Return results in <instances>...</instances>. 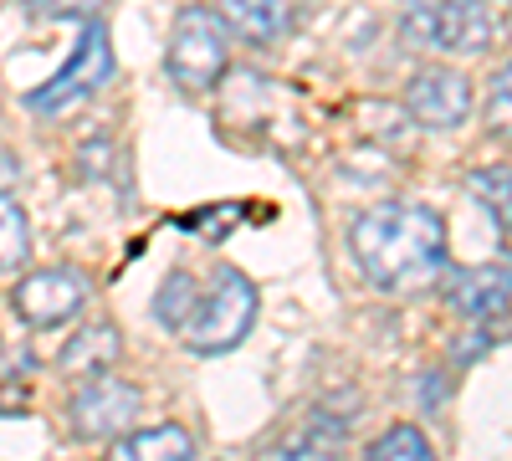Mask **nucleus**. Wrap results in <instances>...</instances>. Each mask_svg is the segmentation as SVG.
I'll use <instances>...</instances> for the list:
<instances>
[{"instance_id": "f257e3e1", "label": "nucleus", "mask_w": 512, "mask_h": 461, "mask_svg": "<svg viewBox=\"0 0 512 461\" xmlns=\"http://www.w3.org/2000/svg\"><path fill=\"white\" fill-rule=\"evenodd\" d=\"M349 251L379 292H410L446 267V221L431 205L384 200V205H369L364 216H354Z\"/></svg>"}, {"instance_id": "f03ea898", "label": "nucleus", "mask_w": 512, "mask_h": 461, "mask_svg": "<svg viewBox=\"0 0 512 461\" xmlns=\"http://www.w3.org/2000/svg\"><path fill=\"white\" fill-rule=\"evenodd\" d=\"M256 282L241 267H221L210 277V287L200 292V303L190 313V323L180 328L185 344L195 354H231L246 333L256 328Z\"/></svg>"}, {"instance_id": "7ed1b4c3", "label": "nucleus", "mask_w": 512, "mask_h": 461, "mask_svg": "<svg viewBox=\"0 0 512 461\" xmlns=\"http://www.w3.org/2000/svg\"><path fill=\"white\" fill-rule=\"evenodd\" d=\"M164 67L180 82L185 93H210L231 67V31L221 26L216 11L205 6H185L169 26V47H164Z\"/></svg>"}, {"instance_id": "20e7f679", "label": "nucleus", "mask_w": 512, "mask_h": 461, "mask_svg": "<svg viewBox=\"0 0 512 461\" xmlns=\"http://www.w3.org/2000/svg\"><path fill=\"white\" fill-rule=\"evenodd\" d=\"M108 77H113V41H108V26L88 21V26H82V36H77V47H72V57L62 62V72L26 93V108H31V113H62V108H72V103H82V98H93Z\"/></svg>"}, {"instance_id": "39448f33", "label": "nucleus", "mask_w": 512, "mask_h": 461, "mask_svg": "<svg viewBox=\"0 0 512 461\" xmlns=\"http://www.w3.org/2000/svg\"><path fill=\"white\" fill-rule=\"evenodd\" d=\"M11 303L21 313V323L31 328H57L67 318L82 313V303H88V277H82L77 267H41L31 277L16 282Z\"/></svg>"}, {"instance_id": "423d86ee", "label": "nucleus", "mask_w": 512, "mask_h": 461, "mask_svg": "<svg viewBox=\"0 0 512 461\" xmlns=\"http://www.w3.org/2000/svg\"><path fill=\"white\" fill-rule=\"evenodd\" d=\"M139 405H144L139 385H123L113 374H103V380H88L72 395L67 421L77 436H123V426H134Z\"/></svg>"}, {"instance_id": "0eeeda50", "label": "nucleus", "mask_w": 512, "mask_h": 461, "mask_svg": "<svg viewBox=\"0 0 512 461\" xmlns=\"http://www.w3.org/2000/svg\"><path fill=\"white\" fill-rule=\"evenodd\" d=\"M405 113L415 123H425V129H456L472 113V82L456 67H425L405 88Z\"/></svg>"}, {"instance_id": "6e6552de", "label": "nucleus", "mask_w": 512, "mask_h": 461, "mask_svg": "<svg viewBox=\"0 0 512 461\" xmlns=\"http://www.w3.org/2000/svg\"><path fill=\"white\" fill-rule=\"evenodd\" d=\"M446 303L466 318H502L512 308V267L507 262H477L446 272Z\"/></svg>"}, {"instance_id": "1a4fd4ad", "label": "nucleus", "mask_w": 512, "mask_h": 461, "mask_svg": "<svg viewBox=\"0 0 512 461\" xmlns=\"http://www.w3.org/2000/svg\"><path fill=\"white\" fill-rule=\"evenodd\" d=\"M497 41V16L487 11V0H446L431 11V47L441 52H487Z\"/></svg>"}, {"instance_id": "9d476101", "label": "nucleus", "mask_w": 512, "mask_h": 461, "mask_svg": "<svg viewBox=\"0 0 512 461\" xmlns=\"http://www.w3.org/2000/svg\"><path fill=\"white\" fill-rule=\"evenodd\" d=\"M216 16L231 36H246L251 47H272V41L292 31L287 0H216Z\"/></svg>"}, {"instance_id": "9b49d317", "label": "nucleus", "mask_w": 512, "mask_h": 461, "mask_svg": "<svg viewBox=\"0 0 512 461\" xmlns=\"http://www.w3.org/2000/svg\"><path fill=\"white\" fill-rule=\"evenodd\" d=\"M118 359H123V333L113 323H82V333H72L57 354L62 374H82V385L103 380Z\"/></svg>"}, {"instance_id": "f8f14e48", "label": "nucleus", "mask_w": 512, "mask_h": 461, "mask_svg": "<svg viewBox=\"0 0 512 461\" xmlns=\"http://www.w3.org/2000/svg\"><path fill=\"white\" fill-rule=\"evenodd\" d=\"M108 461H195V441L185 426H144L134 436H123Z\"/></svg>"}, {"instance_id": "ddd939ff", "label": "nucleus", "mask_w": 512, "mask_h": 461, "mask_svg": "<svg viewBox=\"0 0 512 461\" xmlns=\"http://www.w3.org/2000/svg\"><path fill=\"white\" fill-rule=\"evenodd\" d=\"M466 190L482 211H492V221H502V231L512 226V164H482L466 175Z\"/></svg>"}, {"instance_id": "4468645a", "label": "nucleus", "mask_w": 512, "mask_h": 461, "mask_svg": "<svg viewBox=\"0 0 512 461\" xmlns=\"http://www.w3.org/2000/svg\"><path fill=\"white\" fill-rule=\"evenodd\" d=\"M26 257H31V221L11 195H0V272L21 267Z\"/></svg>"}, {"instance_id": "2eb2a0df", "label": "nucleus", "mask_w": 512, "mask_h": 461, "mask_svg": "<svg viewBox=\"0 0 512 461\" xmlns=\"http://www.w3.org/2000/svg\"><path fill=\"white\" fill-rule=\"evenodd\" d=\"M364 461H436V451H431V441H425V431H415V426H390L369 451H364Z\"/></svg>"}, {"instance_id": "dca6fc26", "label": "nucleus", "mask_w": 512, "mask_h": 461, "mask_svg": "<svg viewBox=\"0 0 512 461\" xmlns=\"http://www.w3.org/2000/svg\"><path fill=\"white\" fill-rule=\"evenodd\" d=\"M195 303H200V282H195L190 272H175V277L159 287L154 313H159V323H169V328H185L190 313H195Z\"/></svg>"}, {"instance_id": "f3484780", "label": "nucleus", "mask_w": 512, "mask_h": 461, "mask_svg": "<svg viewBox=\"0 0 512 461\" xmlns=\"http://www.w3.org/2000/svg\"><path fill=\"white\" fill-rule=\"evenodd\" d=\"M482 123H487V134L512 144V62L497 67L492 77V88H487V108H482Z\"/></svg>"}, {"instance_id": "a211bd4d", "label": "nucleus", "mask_w": 512, "mask_h": 461, "mask_svg": "<svg viewBox=\"0 0 512 461\" xmlns=\"http://www.w3.org/2000/svg\"><path fill=\"white\" fill-rule=\"evenodd\" d=\"M36 16H93L98 0H31Z\"/></svg>"}, {"instance_id": "6ab92c4d", "label": "nucleus", "mask_w": 512, "mask_h": 461, "mask_svg": "<svg viewBox=\"0 0 512 461\" xmlns=\"http://www.w3.org/2000/svg\"><path fill=\"white\" fill-rule=\"evenodd\" d=\"M507 251H512V226H507Z\"/></svg>"}]
</instances>
